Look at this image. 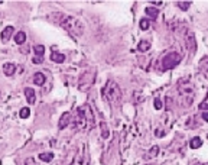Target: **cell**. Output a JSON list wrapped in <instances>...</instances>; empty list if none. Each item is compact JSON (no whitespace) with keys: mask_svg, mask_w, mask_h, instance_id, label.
Segmentation results:
<instances>
[{"mask_svg":"<svg viewBox=\"0 0 208 165\" xmlns=\"http://www.w3.org/2000/svg\"><path fill=\"white\" fill-rule=\"evenodd\" d=\"M45 54V46L44 45H38L35 46V57H40L42 58V55Z\"/></svg>","mask_w":208,"mask_h":165,"instance_id":"19","label":"cell"},{"mask_svg":"<svg viewBox=\"0 0 208 165\" xmlns=\"http://www.w3.org/2000/svg\"><path fill=\"white\" fill-rule=\"evenodd\" d=\"M166 109H168V110L172 109V98L171 97H166Z\"/></svg>","mask_w":208,"mask_h":165,"instance_id":"27","label":"cell"},{"mask_svg":"<svg viewBox=\"0 0 208 165\" xmlns=\"http://www.w3.org/2000/svg\"><path fill=\"white\" fill-rule=\"evenodd\" d=\"M178 93L182 97V106L189 107L194 102L195 97V87L192 83L185 81V83H179L178 84Z\"/></svg>","mask_w":208,"mask_h":165,"instance_id":"4","label":"cell"},{"mask_svg":"<svg viewBox=\"0 0 208 165\" xmlns=\"http://www.w3.org/2000/svg\"><path fill=\"white\" fill-rule=\"evenodd\" d=\"M39 159L45 161V162H49V161L53 159V154L52 152H42V154L39 155Z\"/></svg>","mask_w":208,"mask_h":165,"instance_id":"16","label":"cell"},{"mask_svg":"<svg viewBox=\"0 0 208 165\" xmlns=\"http://www.w3.org/2000/svg\"><path fill=\"white\" fill-rule=\"evenodd\" d=\"M185 44H186V46L189 48V51H191V52H194L195 49H197V44H195L194 33H189V35H188V38L185 39Z\"/></svg>","mask_w":208,"mask_h":165,"instance_id":"10","label":"cell"},{"mask_svg":"<svg viewBox=\"0 0 208 165\" xmlns=\"http://www.w3.org/2000/svg\"><path fill=\"white\" fill-rule=\"evenodd\" d=\"M162 106H163V104H162V100H160V98H158V97H156V98H155V109H158V110H160V109H162Z\"/></svg>","mask_w":208,"mask_h":165,"instance_id":"26","label":"cell"},{"mask_svg":"<svg viewBox=\"0 0 208 165\" xmlns=\"http://www.w3.org/2000/svg\"><path fill=\"white\" fill-rule=\"evenodd\" d=\"M202 119H204L205 122H208V112H204V113H202Z\"/></svg>","mask_w":208,"mask_h":165,"instance_id":"29","label":"cell"},{"mask_svg":"<svg viewBox=\"0 0 208 165\" xmlns=\"http://www.w3.org/2000/svg\"><path fill=\"white\" fill-rule=\"evenodd\" d=\"M48 19L55 22L57 25H59V26H62L66 32L72 33L74 36H81L84 33V25L74 16L64 13H51L48 16Z\"/></svg>","mask_w":208,"mask_h":165,"instance_id":"1","label":"cell"},{"mask_svg":"<svg viewBox=\"0 0 208 165\" xmlns=\"http://www.w3.org/2000/svg\"><path fill=\"white\" fill-rule=\"evenodd\" d=\"M25 41H26V33H25L23 31L18 32V33L15 35V42H16L18 45H22Z\"/></svg>","mask_w":208,"mask_h":165,"instance_id":"14","label":"cell"},{"mask_svg":"<svg viewBox=\"0 0 208 165\" xmlns=\"http://www.w3.org/2000/svg\"><path fill=\"white\" fill-rule=\"evenodd\" d=\"M72 125L75 129L80 130H90L96 126V117H94L93 109L88 104H84L77 109L75 117L72 120Z\"/></svg>","mask_w":208,"mask_h":165,"instance_id":"2","label":"cell"},{"mask_svg":"<svg viewBox=\"0 0 208 165\" xmlns=\"http://www.w3.org/2000/svg\"><path fill=\"white\" fill-rule=\"evenodd\" d=\"M176 5H178V7H179L181 10H188V9H189L191 2H178Z\"/></svg>","mask_w":208,"mask_h":165,"instance_id":"22","label":"cell"},{"mask_svg":"<svg viewBox=\"0 0 208 165\" xmlns=\"http://www.w3.org/2000/svg\"><path fill=\"white\" fill-rule=\"evenodd\" d=\"M19 115H20V117H22V119H28V117H29V115H31V110H29L28 107H23Z\"/></svg>","mask_w":208,"mask_h":165,"instance_id":"24","label":"cell"},{"mask_svg":"<svg viewBox=\"0 0 208 165\" xmlns=\"http://www.w3.org/2000/svg\"><path fill=\"white\" fill-rule=\"evenodd\" d=\"M146 15H149L152 19H156L158 18V15H159V10L158 9H155V7H146Z\"/></svg>","mask_w":208,"mask_h":165,"instance_id":"18","label":"cell"},{"mask_svg":"<svg viewBox=\"0 0 208 165\" xmlns=\"http://www.w3.org/2000/svg\"><path fill=\"white\" fill-rule=\"evenodd\" d=\"M199 109H205V110H207L208 104H207V103H202V104H199Z\"/></svg>","mask_w":208,"mask_h":165,"instance_id":"30","label":"cell"},{"mask_svg":"<svg viewBox=\"0 0 208 165\" xmlns=\"http://www.w3.org/2000/svg\"><path fill=\"white\" fill-rule=\"evenodd\" d=\"M51 59H52L53 63H64L65 61V55H62V54H58L53 51L52 54H51Z\"/></svg>","mask_w":208,"mask_h":165,"instance_id":"15","label":"cell"},{"mask_svg":"<svg viewBox=\"0 0 208 165\" xmlns=\"http://www.w3.org/2000/svg\"><path fill=\"white\" fill-rule=\"evenodd\" d=\"M45 81H46V77H45L44 72H35V76H33V83H35V85H44Z\"/></svg>","mask_w":208,"mask_h":165,"instance_id":"11","label":"cell"},{"mask_svg":"<svg viewBox=\"0 0 208 165\" xmlns=\"http://www.w3.org/2000/svg\"><path fill=\"white\" fill-rule=\"evenodd\" d=\"M147 28H149V20L147 19H142L140 20V29L142 31H147Z\"/></svg>","mask_w":208,"mask_h":165,"instance_id":"25","label":"cell"},{"mask_svg":"<svg viewBox=\"0 0 208 165\" xmlns=\"http://www.w3.org/2000/svg\"><path fill=\"white\" fill-rule=\"evenodd\" d=\"M149 48H151V41H147V39H142L139 42V45H137L139 52H146Z\"/></svg>","mask_w":208,"mask_h":165,"instance_id":"13","label":"cell"},{"mask_svg":"<svg viewBox=\"0 0 208 165\" xmlns=\"http://www.w3.org/2000/svg\"><path fill=\"white\" fill-rule=\"evenodd\" d=\"M197 165H207V164H197Z\"/></svg>","mask_w":208,"mask_h":165,"instance_id":"32","label":"cell"},{"mask_svg":"<svg viewBox=\"0 0 208 165\" xmlns=\"http://www.w3.org/2000/svg\"><path fill=\"white\" fill-rule=\"evenodd\" d=\"M88 164H90L88 148H87V145H83V152L77 154V156L74 158L71 165H88Z\"/></svg>","mask_w":208,"mask_h":165,"instance_id":"6","label":"cell"},{"mask_svg":"<svg viewBox=\"0 0 208 165\" xmlns=\"http://www.w3.org/2000/svg\"><path fill=\"white\" fill-rule=\"evenodd\" d=\"M103 96L106 98L107 102L110 103L111 106H116L119 104L120 100H121V90L114 81H107L106 87L103 89Z\"/></svg>","mask_w":208,"mask_h":165,"instance_id":"3","label":"cell"},{"mask_svg":"<svg viewBox=\"0 0 208 165\" xmlns=\"http://www.w3.org/2000/svg\"><path fill=\"white\" fill-rule=\"evenodd\" d=\"M70 122H71V113L70 112L62 113L61 119H59V123H58V128H59V129H65L66 126L70 125Z\"/></svg>","mask_w":208,"mask_h":165,"instance_id":"7","label":"cell"},{"mask_svg":"<svg viewBox=\"0 0 208 165\" xmlns=\"http://www.w3.org/2000/svg\"><path fill=\"white\" fill-rule=\"evenodd\" d=\"M199 70L202 72H208V61L207 59H202V61L199 63Z\"/></svg>","mask_w":208,"mask_h":165,"instance_id":"23","label":"cell"},{"mask_svg":"<svg viewBox=\"0 0 208 165\" xmlns=\"http://www.w3.org/2000/svg\"><path fill=\"white\" fill-rule=\"evenodd\" d=\"M101 138L103 139H107L108 138V129H107V125L104 123V122H101Z\"/></svg>","mask_w":208,"mask_h":165,"instance_id":"21","label":"cell"},{"mask_svg":"<svg viewBox=\"0 0 208 165\" xmlns=\"http://www.w3.org/2000/svg\"><path fill=\"white\" fill-rule=\"evenodd\" d=\"M15 32V28L13 26H6L5 29H3V32H2V35H0V38H2V41L3 42H7V41L10 39V36H12V33Z\"/></svg>","mask_w":208,"mask_h":165,"instance_id":"8","label":"cell"},{"mask_svg":"<svg viewBox=\"0 0 208 165\" xmlns=\"http://www.w3.org/2000/svg\"><path fill=\"white\" fill-rule=\"evenodd\" d=\"M25 96H26V100L29 104H33L36 100V94H35V90L32 89H25Z\"/></svg>","mask_w":208,"mask_h":165,"instance_id":"12","label":"cell"},{"mask_svg":"<svg viewBox=\"0 0 208 165\" xmlns=\"http://www.w3.org/2000/svg\"><path fill=\"white\" fill-rule=\"evenodd\" d=\"M32 61H33V64H42V58L40 57H33Z\"/></svg>","mask_w":208,"mask_h":165,"instance_id":"28","label":"cell"},{"mask_svg":"<svg viewBox=\"0 0 208 165\" xmlns=\"http://www.w3.org/2000/svg\"><path fill=\"white\" fill-rule=\"evenodd\" d=\"M201 145H202V141L199 138H192L189 142V148H192V149H197V148H201Z\"/></svg>","mask_w":208,"mask_h":165,"instance_id":"17","label":"cell"},{"mask_svg":"<svg viewBox=\"0 0 208 165\" xmlns=\"http://www.w3.org/2000/svg\"><path fill=\"white\" fill-rule=\"evenodd\" d=\"M158 154H159V146H153L151 151H149V154L146 155V158H155Z\"/></svg>","mask_w":208,"mask_h":165,"instance_id":"20","label":"cell"},{"mask_svg":"<svg viewBox=\"0 0 208 165\" xmlns=\"http://www.w3.org/2000/svg\"><path fill=\"white\" fill-rule=\"evenodd\" d=\"M15 71H16V65L12 63H6L3 64V72H5L7 77H12L15 74Z\"/></svg>","mask_w":208,"mask_h":165,"instance_id":"9","label":"cell"},{"mask_svg":"<svg viewBox=\"0 0 208 165\" xmlns=\"http://www.w3.org/2000/svg\"><path fill=\"white\" fill-rule=\"evenodd\" d=\"M182 57L178 52H169L166 54L162 61H160V70L162 71H168V70H172L173 67H176L178 64L181 63Z\"/></svg>","mask_w":208,"mask_h":165,"instance_id":"5","label":"cell"},{"mask_svg":"<svg viewBox=\"0 0 208 165\" xmlns=\"http://www.w3.org/2000/svg\"><path fill=\"white\" fill-rule=\"evenodd\" d=\"M152 5H156V6H159V5H162V2H152Z\"/></svg>","mask_w":208,"mask_h":165,"instance_id":"31","label":"cell"}]
</instances>
